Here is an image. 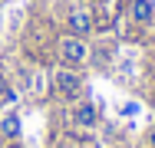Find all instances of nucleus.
I'll return each mask as SVG.
<instances>
[{
	"mask_svg": "<svg viewBox=\"0 0 155 148\" xmlns=\"http://www.w3.org/2000/svg\"><path fill=\"white\" fill-rule=\"evenodd\" d=\"M0 99H3V102H17V92H13V86L7 82L3 72H0Z\"/></svg>",
	"mask_w": 155,
	"mask_h": 148,
	"instance_id": "obj_7",
	"label": "nucleus"
},
{
	"mask_svg": "<svg viewBox=\"0 0 155 148\" xmlns=\"http://www.w3.org/2000/svg\"><path fill=\"white\" fill-rule=\"evenodd\" d=\"M0 135L7 138V142H17L20 135H23V122L17 112H7V115H0Z\"/></svg>",
	"mask_w": 155,
	"mask_h": 148,
	"instance_id": "obj_6",
	"label": "nucleus"
},
{
	"mask_svg": "<svg viewBox=\"0 0 155 148\" xmlns=\"http://www.w3.org/2000/svg\"><path fill=\"white\" fill-rule=\"evenodd\" d=\"M73 125H79V128H93L96 122H99V105L89 102V99H79L76 105H73Z\"/></svg>",
	"mask_w": 155,
	"mask_h": 148,
	"instance_id": "obj_4",
	"label": "nucleus"
},
{
	"mask_svg": "<svg viewBox=\"0 0 155 148\" xmlns=\"http://www.w3.org/2000/svg\"><path fill=\"white\" fill-rule=\"evenodd\" d=\"M149 148H155V128L149 132Z\"/></svg>",
	"mask_w": 155,
	"mask_h": 148,
	"instance_id": "obj_8",
	"label": "nucleus"
},
{
	"mask_svg": "<svg viewBox=\"0 0 155 148\" xmlns=\"http://www.w3.org/2000/svg\"><path fill=\"white\" fill-rule=\"evenodd\" d=\"M60 63H63V66H69V69L86 66V63H89V43H86L83 36L66 33V36L60 40Z\"/></svg>",
	"mask_w": 155,
	"mask_h": 148,
	"instance_id": "obj_1",
	"label": "nucleus"
},
{
	"mask_svg": "<svg viewBox=\"0 0 155 148\" xmlns=\"http://www.w3.org/2000/svg\"><path fill=\"white\" fill-rule=\"evenodd\" d=\"M50 82H53V92H60L63 99H76V95L83 92V76H79V69H69V66H60V69L50 76Z\"/></svg>",
	"mask_w": 155,
	"mask_h": 148,
	"instance_id": "obj_2",
	"label": "nucleus"
},
{
	"mask_svg": "<svg viewBox=\"0 0 155 148\" xmlns=\"http://www.w3.org/2000/svg\"><path fill=\"white\" fill-rule=\"evenodd\" d=\"M66 30L73 33V36H89L93 33V13L86 10V7H73L69 13H66Z\"/></svg>",
	"mask_w": 155,
	"mask_h": 148,
	"instance_id": "obj_3",
	"label": "nucleus"
},
{
	"mask_svg": "<svg viewBox=\"0 0 155 148\" xmlns=\"http://www.w3.org/2000/svg\"><path fill=\"white\" fill-rule=\"evenodd\" d=\"M125 13H129V20H135L142 27L155 23V3L152 0H125Z\"/></svg>",
	"mask_w": 155,
	"mask_h": 148,
	"instance_id": "obj_5",
	"label": "nucleus"
}]
</instances>
